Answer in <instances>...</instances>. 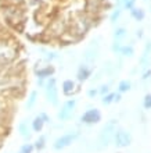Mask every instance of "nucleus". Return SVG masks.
<instances>
[{
	"label": "nucleus",
	"instance_id": "4be33fe9",
	"mask_svg": "<svg viewBox=\"0 0 151 153\" xmlns=\"http://www.w3.org/2000/svg\"><path fill=\"white\" fill-rule=\"evenodd\" d=\"M99 92L103 93V95H107V93H110V88H108V85H103V86L100 88Z\"/></svg>",
	"mask_w": 151,
	"mask_h": 153
},
{
	"label": "nucleus",
	"instance_id": "2eb2a0df",
	"mask_svg": "<svg viewBox=\"0 0 151 153\" xmlns=\"http://www.w3.org/2000/svg\"><path fill=\"white\" fill-rule=\"evenodd\" d=\"M44 146H46V138H44V137H40L39 139L36 141V143H35V146H33V148H36L38 150H42Z\"/></svg>",
	"mask_w": 151,
	"mask_h": 153
},
{
	"label": "nucleus",
	"instance_id": "ddd939ff",
	"mask_svg": "<svg viewBox=\"0 0 151 153\" xmlns=\"http://www.w3.org/2000/svg\"><path fill=\"white\" fill-rule=\"evenodd\" d=\"M118 89H119V92H126L130 89V82L129 81H121L119 85H118Z\"/></svg>",
	"mask_w": 151,
	"mask_h": 153
},
{
	"label": "nucleus",
	"instance_id": "6ab92c4d",
	"mask_svg": "<svg viewBox=\"0 0 151 153\" xmlns=\"http://www.w3.org/2000/svg\"><path fill=\"white\" fill-rule=\"evenodd\" d=\"M96 53H97L96 50H91V49H89L88 52H86V56H85V57H86V60H89V61L94 60V59H96Z\"/></svg>",
	"mask_w": 151,
	"mask_h": 153
},
{
	"label": "nucleus",
	"instance_id": "a211bd4d",
	"mask_svg": "<svg viewBox=\"0 0 151 153\" xmlns=\"http://www.w3.org/2000/svg\"><path fill=\"white\" fill-rule=\"evenodd\" d=\"M32 152H33V145L32 143H25L21 148V153H32Z\"/></svg>",
	"mask_w": 151,
	"mask_h": 153
},
{
	"label": "nucleus",
	"instance_id": "0eeeda50",
	"mask_svg": "<svg viewBox=\"0 0 151 153\" xmlns=\"http://www.w3.org/2000/svg\"><path fill=\"white\" fill-rule=\"evenodd\" d=\"M63 92H64V95H67V96L72 95V93L75 92V82H74V81H71V79L64 81V84H63Z\"/></svg>",
	"mask_w": 151,
	"mask_h": 153
},
{
	"label": "nucleus",
	"instance_id": "1a4fd4ad",
	"mask_svg": "<svg viewBox=\"0 0 151 153\" xmlns=\"http://www.w3.org/2000/svg\"><path fill=\"white\" fill-rule=\"evenodd\" d=\"M53 73H54V68H53L52 65H47V67H44V68L38 70V71H36V75H38V78L43 79V78H47V76H50Z\"/></svg>",
	"mask_w": 151,
	"mask_h": 153
},
{
	"label": "nucleus",
	"instance_id": "4468645a",
	"mask_svg": "<svg viewBox=\"0 0 151 153\" xmlns=\"http://www.w3.org/2000/svg\"><path fill=\"white\" fill-rule=\"evenodd\" d=\"M114 99H115V93H107V95H104L101 102H103V105H110L114 102Z\"/></svg>",
	"mask_w": 151,
	"mask_h": 153
},
{
	"label": "nucleus",
	"instance_id": "f257e3e1",
	"mask_svg": "<svg viewBox=\"0 0 151 153\" xmlns=\"http://www.w3.org/2000/svg\"><path fill=\"white\" fill-rule=\"evenodd\" d=\"M46 96L53 106L58 105V92H57V85L54 78H50L49 82L46 84Z\"/></svg>",
	"mask_w": 151,
	"mask_h": 153
},
{
	"label": "nucleus",
	"instance_id": "5701e85b",
	"mask_svg": "<svg viewBox=\"0 0 151 153\" xmlns=\"http://www.w3.org/2000/svg\"><path fill=\"white\" fill-rule=\"evenodd\" d=\"M112 50H114V52H119V50H121V45H119V42H115V45L112 46Z\"/></svg>",
	"mask_w": 151,
	"mask_h": 153
},
{
	"label": "nucleus",
	"instance_id": "20e7f679",
	"mask_svg": "<svg viewBox=\"0 0 151 153\" xmlns=\"http://www.w3.org/2000/svg\"><path fill=\"white\" fill-rule=\"evenodd\" d=\"M76 137H78V134H65V135H63V137L57 138L56 142H54V148L56 149H63V148H67L68 145H71L72 142L76 139Z\"/></svg>",
	"mask_w": 151,
	"mask_h": 153
},
{
	"label": "nucleus",
	"instance_id": "9b49d317",
	"mask_svg": "<svg viewBox=\"0 0 151 153\" xmlns=\"http://www.w3.org/2000/svg\"><path fill=\"white\" fill-rule=\"evenodd\" d=\"M43 125H44V121L42 120L40 116L35 117V120L32 121V129H33L35 132H40V131L43 129Z\"/></svg>",
	"mask_w": 151,
	"mask_h": 153
},
{
	"label": "nucleus",
	"instance_id": "f8f14e48",
	"mask_svg": "<svg viewBox=\"0 0 151 153\" xmlns=\"http://www.w3.org/2000/svg\"><path fill=\"white\" fill-rule=\"evenodd\" d=\"M36 99H38V92H36V91H32L31 95H29L28 103H27V107H28V109H32V107H33V105L36 103Z\"/></svg>",
	"mask_w": 151,
	"mask_h": 153
},
{
	"label": "nucleus",
	"instance_id": "412c9836",
	"mask_svg": "<svg viewBox=\"0 0 151 153\" xmlns=\"http://www.w3.org/2000/svg\"><path fill=\"white\" fill-rule=\"evenodd\" d=\"M144 107L146 109H151V95H147L144 97Z\"/></svg>",
	"mask_w": 151,
	"mask_h": 153
},
{
	"label": "nucleus",
	"instance_id": "393cba45",
	"mask_svg": "<svg viewBox=\"0 0 151 153\" xmlns=\"http://www.w3.org/2000/svg\"><path fill=\"white\" fill-rule=\"evenodd\" d=\"M97 93H99V91H96V89H90V91H89V96L90 97H93V96H96V95H97Z\"/></svg>",
	"mask_w": 151,
	"mask_h": 153
},
{
	"label": "nucleus",
	"instance_id": "6e6552de",
	"mask_svg": "<svg viewBox=\"0 0 151 153\" xmlns=\"http://www.w3.org/2000/svg\"><path fill=\"white\" fill-rule=\"evenodd\" d=\"M90 74H91V71L88 65H80L79 70H78V79L79 81L88 79L89 76H90Z\"/></svg>",
	"mask_w": 151,
	"mask_h": 153
},
{
	"label": "nucleus",
	"instance_id": "f03ea898",
	"mask_svg": "<svg viewBox=\"0 0 151 153\" xmlns=\"http://www.w3.org/2000/svg\"><path fill=\"white\" fill-rule=\"evenodd\" d=\"M114 141H115V145L118 148H126V146L130 145L132 137L129 132L119 129V131H115V134H114Z\"/></svg>",
	"mask_w": 151,
	"mask_h": 153
},
{
	"label": "nucleus",
	"instance_id": "b1692460",
	"mask_svg": "<svg viewBox=\"0 0 151 153\" xmlns=\"http://www.w3.org/2000/svg\"><path fill=\"white\" fill-rule=\"evenodd\" d=\"M40 117H42V120H43L44 123H49V121H50V118H49V116L46 113H42L40 114Z\"/></svg>",
	"mask_w": 151,
	"mask_h": 153
},
{
	"label": "nucleus",
	"instance_id": "39448f33",
	"mask_svg": "<svg viewBox=\"0 0 151 153\" xmlns=\"http://www.w3.org/2000/svg\"><path fill=\"white\" fill-rule=\"evenodd\" d=\"M75 105L76 102L72 99V100H68L65 105L63 106V109H61V111L58 113V118H60L61 121H65V120H69L72 116V111H74V109H75Z\"/></svg>",
	"mask_w": 151,
	"mask_h": 153
},
{
	"label": "nucleus",
	"instance_id": "dca6fc26",
	"mask_svg": "<svg viewBox=\"0 0 151 153\" xmlns=\"http://www.w3.org/2000/svg\"><path fill=\"white\" fill-rule=\"evenodd\" d=\"M119 52L122 54H125V56H132L133 54V48L132 46H125V48H121Z\"/></svg>",
	"mask_w": 151,
	"mask_h": 153
},
{
	"label": "nucleus",
	"instance_id": "423d86ee",
	"mask_svg": "<svg viewBox=\"0 0 151 153\" xmlns=\"http://www.w3.org/2000/svg\"><path fill=\"white\" fill-rule=\"evenodd\" d=\"M114 132H115L114 123H110V124L103 129V134H101V137H100V141L103 142V145H107L108 142H110V139H111V137L114 135Z\"/></svg>",
	"mask_w": 151,
	"mask_h": 153
},
{
	"label": "nucleus",
	"instance_id": "9d476101",
	"mask_svg": "<svg viewBox=\"0 0 151 153\" xmlns=\"http://www.w3.org/2000/svg\"><path fill=\"white\" fill-rule=\"evenodd\" d=\"M18 131H20L21 137L24 138H29L31 137V131H29V125L27 121H22V123H20V125H18Z\"/></svg>",
	"mask_w": 151,
	"mask_h": 153
},
{
	"label": "nucleus",
	"instance_id": "7ed1b4c3",
	"mask_svg": "<svg viewBox=\"0 0 151 153\" xmlns=\"http://www.w3.org/2000/svg\"><path fill=\"white\" fill-rule=\"evenodd\" d=\"M80 120L83 121L85 124H96V123H99L101 120V113L97 109H90L86 113L82 114Z\"/></svg>",
	"mask_w": 151,
	"mask_h": 153
},
{
	"label": "nucleus",
	"instance_id": "a878e982",
	"mask_svg": "<svg viewBox=\"0 0 151 153\" xmlns=\"http://www.w3.org/2000/svg\"><path fill=\"white\" fill-rule=\"evenodd\" d=\"M148 76H151V71L148 70V71H146V74H144V76H143V79H147Z\"/></svg>",
	"mask_w": 151,
	"mask_h": 153
},
{
	"label": "nucleus",
	"instance_id": "aec40b11",
	"mask_svg": "<svg viewBox=\"0 0 151 153\" xmlns=\"http://www.w3.org/2000/svg\"><path fill=\"white\" fill-rule=\"evenodd\" d=\"M125 33H126V31H125L123 28H118L115 31V33H114V38H115V39H119V38L125 36Z\"/></svg>",
	"mask_w": 151,
	"mask_h": 153
},
{
	"label": "nucleus",
	"instance_id": "f3484780",
	"mask_svg": "<svg viewBox=\"0 0 151 153\" xmlns=\"http://www.w3.org/2000/svg\"><path fill=\"white\" fill-rule=\"evenodd\" d=\"M132 14H133V17L137 18V20H143L144 18V13L141 11V10L137 11V8H132Z\"/></svg>",
	"mask_w": 151,
	"mask_h": 153
}]
</instances>
